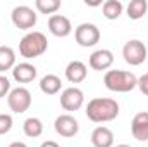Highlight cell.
Instances as JSON below:
<instances>
[{
	"label": "cell",
	"mask_w": 148,
	"mask_h": 147,
	"mask_svg": "<svg viewBox=\"0 0 148 147\" xmlns=\"http://www.w3.org/2000/svg\"><path fill=\"white\" fill-rule=\"evenodd\" d=\"M86 118L93 123H109L119 116V104L115 99L95 97L86 106Z\"/></svg>",
	"instance_id": "obj_1"
},
{
	"label": "cell",
	"mask_w": 148,
	"mask_h": 147,
	"mask_svg": "<svg viewBox=\"0 0 148 147\" xmlns=\"http://www.w3.org/2000/svg\"><path fill=\"white\" fill-rule=\"evenodd\" d=\"M103 85L107 90L117 92V94H126L131 92L138 87V78L129 71L122 69H109L103 76Z\"/></svg>",
	"instance_id": "obj_2"
},
{
	"label": "cell",
	"mask_w": 148,
	"mask_h": 147,
	"mask_svg": "<svg viewBox=\"0 0 148 147\" xmlns=\"http://www.w3.org/2000/svg\"><path fill=\"white\" fill-rule=\"evenodd\" d=\"M48 49V40L41 31H29L19 42V54L24 59H36Z\"/></svg>",
	"instance_id": "obj_3"
},
{
	"label": "cell",
	"mask_w": 148,
	"mask_h": 147,
	"mask_svg": "<svg viewBox=\"0 0 148 147\" xmlns=\"http://www.w3.org/2000/svg\"><path fill=\"white\" fill-rule=\"evenodd\" d=\"M31 92L26 87H17L12 88L10 94L7 95V106L9 109L16 114H23L31 107Z\"/></svg>",
	"instance_id": "obj_4"
},
{
	"label": "cell",
	"mask_w": 148,
	"mask_h": 147,
	"mask_svg": "<svg viewBox=\"0 0 148 147\" xmlns=\"http://www.w3.org/2000/svg\"><path fill=\"white\" fill-rule=\"evenodd\" d=\"M147 45L141 40H129L122 47V57L129 66H140L147 61Z\"/></svg>",
	"instance_id": "obj_5"
},
{
	"label": "cell",
	"mask_w": 148,
	"mask_h": 147,
	"mask_svg": "<svg viewBox=\"0 0 148 147\" xmlns=\"http://www.w3.org/2000/svg\"><path fill=\"white\" fill-rule=\"evenodd\" d=\"M74 40L79 47H95L100 42V30L93 23H81L74 30Z\"/></svg>",
	"instance_id": "obj_6"
},
{
	"label": "cell",
	"mask_w": 148,
	"mask_h": 147,
	"mask_svg": "<svg viewBox=\"0 0 148 147\" xmlns=\"http://www.w3.org/2000/svg\"><path fill=\"white\" fill-rule=\"evenodd\" d=\"M10 19H12V23H14L16 28L26 31V30L35 28L38 17H36V12L31 7H28V5H17V7L12 9Z\"/></svg>",
	"instance_id": "obj_7"
},
{
	"label": "cell",
	"mask_w": 148,
	"mask_h": 147,
	"mask_svg": "<svg viewBox=\"0 0 148 147\" xmlns=\"http://www.w3.org/2000/svg\"><path fill=\"white\" fill-rule=\"evenodd\" d=\"M83 104H84V94L77 87H69L60 94V106L64 111H69V112L79 111Z\"/></svg>",
	"instance_id": "obj_8"
},
{
	"label": "cell",
	"mask_w": 148,
	"mask_h": 147,
	"mask_svg": "<svg viewBox=\"0 0 148 147\" xmlns=\"http://www.w3.org/2000/svg\"><path fill=\"white\" fill-rule=\"evenodd\" d=\"M53 128H55V132H57L60 137L71 139L74 135H77V132H79V123H77V119L74 118L73 114H60V116L55 118Z\"/></svg>",
	"instance_id": "obj_9"
},
{
	"label": "cell",
	"mask_w": 148,
	"mask_h": 147,
	"mask_svg": "<svg viewBox=\"0 0 148 147\" xmlns=\"http://www.w3.org/2000/svg\"><path fill=\"white\" fill-rule=\"evenodd\" d=\"M48 31L57 38H66L73 33V24L69 17L62 14H53L48 17Z\"/></svg>",
	"instance_id": "obj_10"
},
{
	"label": "cell",
	"mask_w": 148,
	"mask_h": 147,
	"mask_svg": "<svg viewBox=\"0 0 148 147\" xmlns=\"http://www.w3.org/2000/svg\"><path fill=\"white\" fill-rule=\"evenodd\" d=\"M88 64L93 71H105L114 64V54L109 49H98L90 55Z\"/></svg>",
	"instance_id": "obj_11"
},
{
	"label": "cell",
	"mask_w": 148,
	"mask_h": 147,
	"mask_svg": "<svg viewBox=\"0 0 148 147\" xmlns=\"http://www.w3.org/2000/svg\"><path fill=\"white\" fill-rule=\"evenodd\" d=\"M131 133L136 140L148 142V111H140L131 121Z\"/></svg>",
	"instance_id": "obj_12"
},
{
	"label": "cell",
	"mask_w": 148,
	"mask_h": 147,
	"mask_svg": "<svg viewBox=\"0 0 148 147\" xmlns=\"http://www.w3.org/2000/svg\"><path fill=\"white\" fill-rule=\"evenodd\" d=\"M38 74L36 66L29 64V62H21V64H16L14 69H12V78L17 81V83H31L35 81Z\"/></svg>",
	"instance_id": "obj_13"
},
{
	"label": "cell",
	"mask_w": 148,
	"mask_h": 147,
	"mask_svg": "<svg viewBox=\"0 0 148 147\" xmlns=\"http://www.w3.org/2000/svg\"><path fill=\"white\" fill-rule=\"evenodd\" d=\"M86 76H88V68L81 61H71L66 66V78L71 83H81L86 80Z\"/></svg>",
	"instance_id": "obj_14"
},
{
	"label": "cell",
	"mask_w": 148,
	"mask_h": 147,
	"mask_svg": "<svg viewBox=\"0 0 148 147\" xmlns=\"http://www.w3.org/2000/svg\"><path fill=\"white\" fill-rule=\"evenodd\" d=\"M93 147H114V132L107 126H97L91 132Z\"/></svg>",
	"instance_id": "obj_15"
},
{
	"label": "cell",
	"mask_w": 148,
	"mask_h": 147,
	"mask_svg": "<svg viewBox=\"0 0 148 147\" xmlns=\"http://www.w3.org/2000/svg\"><path fill=\"white\" fill-rule=\"evenodd\" d=\"M62 88V80L57 74H45L40 80V90L45 95H55Z\"/></svg>",
	"instance_id": "obj_16"
},
{
	"label": "cell",
	"mask_w": 148,
	"mask_h": 147,
	"mask_svg": "<svg viewBox=\"0 0 148 147\" xmlns=\"http://www.w3.org/2000/svg\"><path fill=\"white\" fill-rule=\"evenodd\" d=\"M126 12H127V17H129V19L138 21V19H141V17L148 12V2L147 0H131V2L127 3Z\"/></svg>",
	"instance_id": "obj_17"
},
{
	"label": "cell",
	"mask_w": 148,
	"mask_h": 147,
	"mask_svg": "<svg viewBox=\"0 0 148 147\" xmlns=\"http://www.w3.org/2000/svg\"><path fill=\"white\" fill-rule=\"evenodd\" d=\"M23 132H24V135L29 137V139H38V137L43 133V121H41L40 118H35V116L28 118V119L23 123Z\"/></svg>",
	"instance_id": "obj_18"
},
{
	"label": "cell",
	"mask_w": 148,
	"mask_h": 147,
	"mask_svg": "<svg viewBox=\"0 0 148 147\" xmlns=\"http://www.w3.org/2000/svg\"><path fill=\"white\" fill-rule=\"evenodd\" d=\"M16 66V52L14 49L2 45L0 47V73H5L9 69H14Z\"/></svg>",
	"instance_id": "obj_19"
},
{
	"label": "cell",
	"mask_w": 148,
	"mask_h": 147,
	"mask_svg": "<svg viewBox=\"0 0 148 147\" xmlns=\"http://www.w3.org/2000/svg\"><path fill=\"white\" fill-rule=\"evenodd\" d=\"M122 9H124V5H122V2H121V0H105V2L102 3L103 17H105V19H109V21L117 19V17L122 14Z\"/></svg>",
	"instance_id": "obj_20"
},
{
	"label": "cell",
	"mask_w": 148,
	"mask_h": 147,
	"mask_svg": "<svg viewBox=\"0 0 148 147\" xmlns=\"http://www.w3.org/2000/svg\"><path fill=\"white\" fill-rule=\"evenodd\" d=\"M35 7L40 14H55L60 9V0H36Z\"/></svg>",
	"instance_id": "obj_21"
},
{
	"label": "cell",
	"mask_w": 148,
	"mask_h": 147,
	"mask_svg": "<svg viewBox=\"0 0 148 147\" xmlns=\"http://www.w3.org/2000/svg\"><path fill=\"white\" fill-rule=\"evenodd\" d=\"M14 119L10 114H0V135H5L12 130Z\"/></svg>",
	"instance_id": "obj_22"
},
{
	"label": "cell",
	"mask_w": 148,
	"mask_h": 147,
	"mask_svg": "<svg viewBox=\"0 0 148 147\" xmlns=\"http://www.w3.org/2000/svg\"><path fill=\"white\" fill-rule=\"evenodd\" d=\"M10 81H9V78L7 76H3V74H0V99H3V97H7L9 94H10Z\"/></svg>",
	"instance_id": "obj_23"
},
{
	"label": "cell",
	"mask_w": 148,
	"mask_h": 147,
	"mask_svg": "<svg viewBox=\"0 0 148 147\" xmlns=\"http://www.w3.org/2000/svg\"><path fill=\"white\" fill-rule=\"evenodd\" d=\"M138 88H140V92H141L143 95L148 97V73H145L143 76L138 78Z\"/></svg>",
	"instance_id": "obj_24"
},
{
	"label": "cell",
	"mask_w": 148,
	"mask_h": 147,
	"mask_svg": "<svg viewBox=\"0 0 148 147\" xmlns=\"http://www.w3.org/2000/svg\"><path fill=\"white\" fill-rule=\"evenodd\" d=\"M40 147H60V146L57 142H53V140H45V142H41Z\"/></svg>",
	"instance_id": "obj_25"
},
{
	"label": "cell",
	"mask_w": 148,
	"mask_h": 147,
	"mask_svg": "<svg viewBox=\"0 0 148 147\" xmlns=\"http://www.w3.org/2000/svg\"><path fill=\"white\" fill-rule=\"evenodd\" d=\"M9 147H28V146H26L24 142H12Z\"/></svg>",
	"instance_id": "obj_26"
},
{
	"label": "cell",
	"mask_w": 148,
	"mask_h": 147,
	"mask_svg": "<svg viewBox=\"0 0 148 147\" xmlns=\"http://www.w3.org/2000/svg\"><path fill=\"white\" fill-rule=\"evenodd\" d=\"M115 147H131V146H127V144H119V146H115Z\"/></svg>",
	"instance_id": "obj_27"
}]
</instances>
